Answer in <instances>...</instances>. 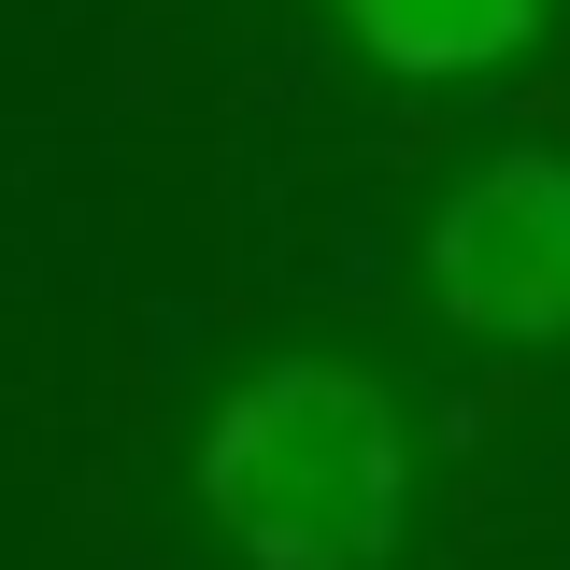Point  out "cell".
I'll use <instances>...</instances> for the list:
<instances>
[{"label":"cell","instance_id":"cell-1","mask_svg":"<svg viewBox=\"0 0 570 570\" xmlns=\"http://www.w3.org/2000/svg\"><path fill=\"white\" fill-rule=\"evenodd\" d=\"M200 513L243 570H385L414 528V414L356 356H257L200 414Z\"/></svg>","mask_w":570,"mask_h":570},{"label":"cell","instance_id":"cell-2","mask_svg":"<svg viewBox=\"0 0 570 570\" xmlns=\"http://www.w3.org/2000/svg\"><path fill=\"white\" fill-rule=\"evenodd\" d=\"M428 299L471 343H570V142H485L428 200Z\"/></svg>","mask_w":570,"mask_h":570},{"label":"cell","instance_id":"cell-3","mask_svg":"<svg viewBox=\"0 0 570 570\" xmlns=\"http://www.w3.org/2000/svg\"><path fill=\"white\" fill-rule=\"evenodd\" d=\"M328 14L356 29V58L400 71V86H485V71H513L542 43L557 0H328Z\"/></svg>","mask_w":570,"mask_h":570}]
</instances>
